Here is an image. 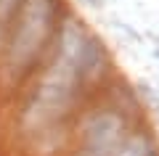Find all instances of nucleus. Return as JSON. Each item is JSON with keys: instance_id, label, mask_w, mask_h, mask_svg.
Here are the masks:
<instances>
[{"instance_id": "f257e3e1", "label": "nucleus", "mask_w": 159, "mask_h": 156, "mask_svg": "<svg viewBox=\"0 0 159 156\" xmlns=\"http://www.w3.org/2000/svg\"><path fill=\"white\" fill-rule=\"evenodd\" d=\"M61 0H19V19L8 42V64L29 66L53 37Z\"/></svg>"}, {"instance_id": "f03ea898", "label": "nucleus", "mask_w": 159, "mask_h": 156, "mask_svg": "<svg viewBox=\"0 0 159 156\" xmlns=\"http://www.w3.org/2000/svg\"><path fill=\"white\" fill-rule=\"evenodd\" d=\"M125 122L111 111H96L82 127V151L80 156H117L122 145Z\"/></svg>"}, {"instance_id": "7ed1b4c3", "label": "nucleus", "mask_w": 159, "mask_h": 156, "mask_svg": "<svg viewBox=\"0 0 159 156\" xmlns=\"http://www.w3.org/2000/svg\"><path fill=\"white\" fill-rule=\"evenodd\" d=\"M103 58H106V48H103V42L96 37V34L88 32L85 42H82V48H80V53H77V61H74V69H77L80 82L96 77V74L101 72V66H103Z\"/></svg>"}, {"instance_id": "20e7f679", "label": "nucleus", "mask_w": 159, "mask_h": 156, "mask_svg": "<svg viewBox=\"0 0 159 156\" xmlns=\"http://www.w3.org/2000/svg\"><path fill=\"white\" fill-rule=\"evenodd\" d=\"M85 6H90V8H101L103 6V0H82Z\"/></svg>"}]
</instances>
